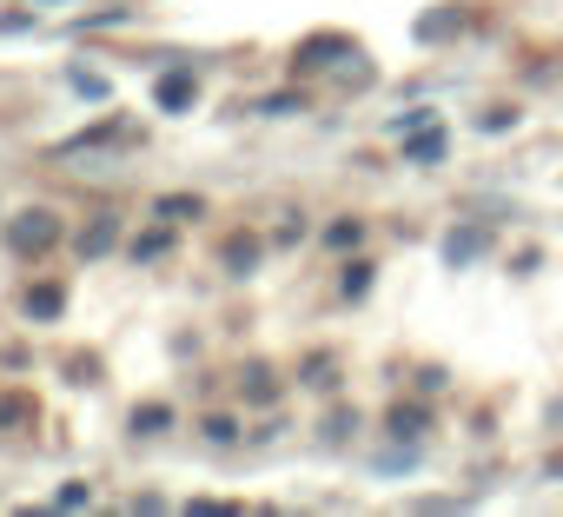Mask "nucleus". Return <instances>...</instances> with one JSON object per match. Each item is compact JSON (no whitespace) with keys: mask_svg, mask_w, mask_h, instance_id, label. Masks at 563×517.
I'll return each mask as SVG.
<instances>
[{"mask_svg":"<svg viewBox=\"0 0 563 517\" xmlns=\"http://www.w3.org/2000/svg\"><path fill=\"white\" fill-rule=\"evenodd\" d=\"M405 153H411V160H418V166H431V160H444V133H438V127H431V133H418V140H411V146H405Z\"/></svg>","mask_w":563,"mask_h":517,"instance_id":"423d86ee","label":"nucleus"},{"mask_svg":"<svg viewBox=\"0 0 563 517\" xmlns=\"http://www.w3.org/2000/svg\"><path fill=\"white\" fill-rule=\"evenodd\" d=\"M418 34L424 41H444V34H457V14H431V21H418Z\"/></svg>","mask_w":563,"mask_h":517,"instance_id":"6e6552de","label":"nucleus"},{"mask_svg":"<svg viewBox=\"0 0 563 517\" xmlns=\"http://www.w3.org/2000/svg\"><path fill=\"white\" fill-rule=\"evenodd\" d=\"M365 286H372V266H352V273H345V299H358Z\"/></svg>","mask_w":563,"mask_h":517,"instance_id":"ddd939ff","label":"nucleus"},{"mask_svg":"<svg viewBox=\"0 0 563 517\" xmlns=\"http://www.w3.org/2000/svg\"><path fill=\"white\" fill-rule=\"evenodd\" d=\"M424 431H431V411H424V405H398V411H391V438H398V444H418Z\"/></svg>","mask_w":563,"mask_h":517,"instance_id":"7ed1b4c3","label":"nucleus"},{"mask_svg":"<svg viewBox=\"0 0 563 517\" xmlns=\"http://www.w3.org/2000/svg\"><path fill=\"white\" fill-rule=\"evenodd\" d=\"M113 239H120V226H113V219H93V226L80 232V252L100 258V252H113Z\"/></svg>","mask_w":563,"mask_h":517,"instance_id":"39448f33","label":"nucleus"},{"mask_svg":"<svg viewBox=\"0 0 563 517\" xmlns=\"http://www.w3.org/2000/svg\"><path fill=\"white\" fill-rule=\"evenodd\" d=\"M192 94H199V87H192V74H166V80H159V107H166V113L192 107Z\"/></svg>","mask_w":563,"mask_h":517,"instance_id":"20e7f679","label":"nucleus"},{"mask_svg":"<svg viewBox=\"0 0 563 517\" xmlns=\"http://www.w3.org/2000/svg\"><path fill=\"white\" fill-rule=\"evenodd\" d=\"M159 425H173V411H166V405H146V411H133V431H159Z\"/></svg>","mask_w":563,"mask_h":517,"instance_id":"1a4fd4ad","label":"nucleus"},{"mask_svg":"<svg viewBox=\"0 0 563 517\" xmlns=\"http://www.w3.org/2000/svg\"><path fill=\"white\" fill-rule=\"evenodd\" d=\"M27 312H34V319H54V312H60V286H41V293H27Z\"/></svg>","mask_w":563,"mask_h":517,"instance_id":"0eeeda50","label":"nucleus"},{"mask_svg":"<svg viewBox=\"0 0 563 517\" xmlns=\"http://www.w3.org/2000/svg\"><path fill=\"white\" fill-rule=\"evenodd\" d=\"M252 252H258V245H252V239H232V245H225V258H232V266H239V273H245V266H252Z\"/></svg>","mask_w":563,"mask_h":517,"instance_id":"f8f14e48","label":"nucleus"},{"mask_svg":"<svg viewBox=\"0 0 563 517\" xmlns=\"http://www.w3.org/2000/svg\"><path fill=\"white\" fill-rule=\"evenodd\" d=\"M484 245H490V232H484L477 219L451 226V232H444V266H471V258H484Z\"/></svg>","mask_w":563,"mask_h":517,"instance_id":"f03ea898","label":"nucleus"},{"mask_svg":"<svg viewBox=\"0 0 563 517\" xmlns=\"http://www.w3.org/2000/svg\"><path fill=\"white\" fill-rule=\"evenodd\" d=\"M54 504H60V510H80V504H93V491H87V484H60Z\"/></svg>","mask_w":563,"mask_h":517,"instance_id":"9d476101","label":"nucleus"},{"mask_svg":"<svg viewBox=\"0 0 563 517\" xmlns=\"http://www.w3.org/2000/svg\"><path fill=\"white\" fill-rule=\"evenodd\" d=\"M8 239H14V252H47V245L60 239V226H54V212L34 206V212H21V219L8 226Z\"/></svg>","mask_w":563,"mask_h":517,"instance_id":"f257e3e1","label":"nucleus"},{"mask_svg":"<svg viewBox=\"0 0 563 517\" xmlns=\"http://www.w3.org/2000/svg\"><path fill=\"white\" fill-rule=\"evenodd\" d=\"M159 212H166V219H186V212H199V199H186V193H173V199H159Z\"/></svg>","mask_w":563,"mask_h":517,"instance_id":"9b49d317","label":"nucleus"}]
</instances>
